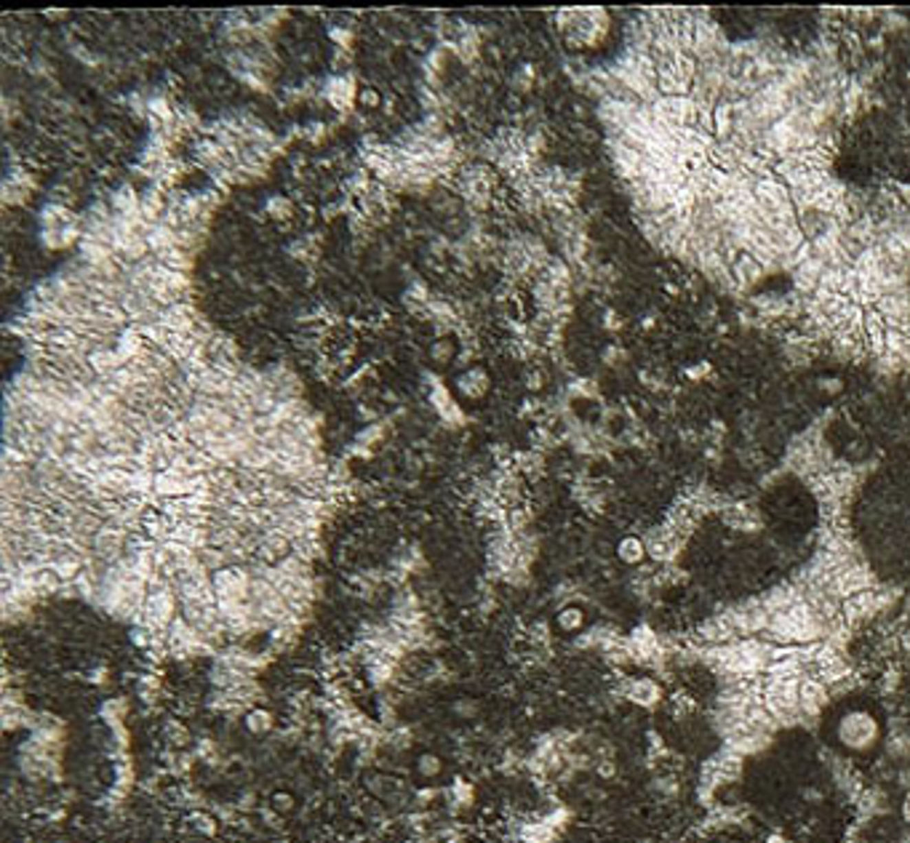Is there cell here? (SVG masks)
<instances>
[{"instance_id":"cell-7","label":"cell","mask_w":910,"mask_h":843,"mask_svg":"<svg viewBox=\"0 0 910 843\" xmlns=\"http://www.w3.org/2000/svg\"><path fill=\"white\" fill-rule=\"evenodd\" d=\"M193 820H195L200 833H206V835H214V833H217V822L214 820H208V817H203V814H195Z\"/></svg>"},{"instance_id":"cell-6","label":"cell","mask_w":910,"mask_h":843,"mask_svg":"<svg viewBox=\"0 0 910 843\" xmlns=\"http://www.w3.org/2000/svg\"><path fill=\"white\" fill-rule=\"evenodd\" d=\"M420 771H422L424 777H435L441 771V760L435 755H422L420 758Z\"/></svg>"},{"instance_id":"cell-9","label":"cell","mask_w":910,"mask_h":843,"mask_svg":"<svg viewBox=\"0 0 910 843\" xmlns=\"http://www.w3.org/2000/svg\"><path fill=\"white\" fill-rule=\"evenodd\" d=\"M281 803V809H291V798L289 796H275V806Z\"/></svg>"},{"instance_id":"cell-1","label":"cell","mask_w":910,"mask_h":843,"mask_svg":"<svg viewBox=\"0 0 910 843\" xmlns=\"http://www.w3.org/2000/svg\"><path fill=\"white\" fill-rule=\"evenodd\" d=\"M142 614L150 627H166L171 622V614H174V598L169 590H155L144 598V606H142Z\"/></svg>"},{"instance_id":"cell-4","label":"cell","mask_w":910,"mask_h":843,"mask_svg":"<svg viewBox=\"0 0 910 843\" xmlns=\"http://www.w3.org/2000/svg\"><path fill=\"white\" fill-rule=\"evenodd\" d=\"M620 555H622V560L636 563V560L644 558V545H641L638 539H625V542L620 545Z\"/></svg>"},{"instance_id":"cell-5","label":"cell","mask_w":910,"mask_h":843,"mask_svg":"<svg viewBox=\"0 0 910 843\" xmlns=\"http://www.w3.org/2000/svg\"><path fill=\"white\" fill-rule=\"evenodd\" d=\"M630 697L636 702H641V705H649L657 697V688H654V683H636V688L630 691Z\"/></svg>"},{"instance_id":"cell-2","label":"cell","mask_w":910,"mask_h":843,"mask_svg":"<svg viewBox=\"0 0 910 843\" xmlns=\"http://www.w3.org/2000/svg\"><path fill=\"white\" fill-rule=\"evenodd\" d=\"M825 702V686L817 681H806L799 688V708L806 712H817Z\"/></svg>"},{"instance_id":"cell-8","label":"cell","mask_w":910,"mask_h":843,"mask_svg":"<svg viewBox=\"0 0 910 843\" xmlns=\"http://www.w3.org/2000/svg\"><path fill=\"white\" fill-rule=\"evenodd\" d=\"M561 622H563V627H574V624H579V611H569V614H563V617H561Z\"/></svg>"},{"instance_id":"cell-3","label":"cell","mask_w":910,"mask_h":843,"mask_svg":"<svg viewBox=\"0 0 910 843\" xmlns=\"http://www.w3.org/2000/svg\"><path fill=\"white\" fill-rule=\"evenodd\" d=\"M246 723H248V729H251L254 734H265L272 729V715L265 710H257L246 718Z\"/></svg>"}]
</instances>
